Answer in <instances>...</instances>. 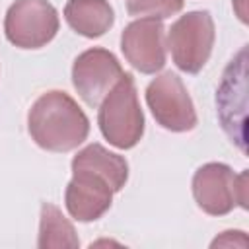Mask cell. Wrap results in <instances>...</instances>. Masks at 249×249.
Masks as SVG:
<instances>
[{
	"instance_id": "6da1fadb",
	"label": "cell",
	"mask_w": 249,
	"mask_h": 249,
	"mask_svg": "<svg viewBox=\"0 0 249 249\" xmlns=\"http://www.w3.org/2000/svg\"><path fill=\"white\" fill-rule=\"evenodd\" d=\"M27 128L37 146L49 152H70L89 132V121L66 91H47L37 97L27 115Z\"/></svg>"
},
{
	"instance_id": "7a4b0ae2",
	"label": "cell",
	"mask_w": 249,
	"mask_h": 249,
	"mask_svg": "<svg viewBox=\"0 0 249 249\" xmlns=\"http://www.w3.org/2000/svg\"><path fill=\"white\" fill-rule=\"evenodd\" d=\"M99 128L109 144L128 150L136 146L144 134V115L138 103L136 86L130 74L111 88V91L99 103Z\"/></svg>"
},
{
	"instance_id": "3957f363",
	"label": "cell",
	"mask_w": 249,
	"mask_h": 249,
	"mask_svg": "<svg viewBox=\"0 0 249 249\" xmlns=\"http://www.w3.org/2000/svg\"><path fill=\"white\" fill-rule=\"evenodd\" d=\"M247 171L233 173L226 163H206L193 177V195L200 210L222 216L235 206L247 208Z\"/></svg>"
},
{
	"instance_id": "277c9868",
	"label": "cell",
	"mask_w": 249,
	"mask_h": 249,
	"mask_svg": "<svg viewBox=\"0 0 249 249\" xmlns=\"http://www.w3.org/2000/svg\"><path fill=\"white\" fill-rule=\"evenodd\" d=\"M214 19L208 12H189L181 16L169 29L167 45L173 62L187 74L204 68L214 47Z\"/></svg>"
},
{
	"instance_id": "5b68a950",
	"label": "cell",
	"mask_w": 249,
	"mask_h": 249,
	"mask_svg": "<svg viewBox=\"0 0 249 249\" xmlns=\"http://www.w3.org/2000/svg\"><path fill=\"white\" fill-rule=\"evenodd\" d=\"M4 31L19 49H39L58 31V14L47 0H16L6 14Z\"/></svg>"
},
{
	"instance_id": "8992f818",
	"label": "cell",
	"mask_w": 249,
	"mask_h": 249,
	"mask_svg": "<svg viewBox=\"0 0 249 249\" xmlns=\"http://www.w3.org/2000/svg\"><path fill=\"white\" fill-rule=\"evenodd\" d=\"M146 103L154 119L171 132L193 130L196 124L193 99L181 78L173 72H163L150 82L146 89Z\"/></svg>"
},
{
	"instance_id": "52a82bcc",
	"label": "cell",
	"mask_w": 249,
	"mask_h": 249,
	"mask_svg": "<svg viewBox=\"0 0 249 249\" xmlns=\"http://www.w3.org/2000/svg\"><path fill=\"white\" fill-rule=\"evenodd\" d=\"M123 68L113 53L93 47L78 54L72 66V82L80 97L91 105L99 107L103 97L111 91V88L123 78Z\"/></svg>"
},
{
	"instance_id": "ba28073f",
	"label": "cell",
	"mask_w": 249,
	"mask_h": 249,
	"mask_svg": "<svg viewBox=\"0 0 249 249\" xmlns=\"http://www.w3.org/2000/svg\"><path fill=\"white\" fill-rule=\"evenodd\" d=\"M245 62H247V47H241L239 53L230 60L224 70L222 82L216 91V105L222 128L230 136L235 146L245 152L243 142V119H245Z\"/></svg>"
},
{
	"instance_id": "9c48e42d",
	"label": "cell",
	"mask_w": 249,
	"mask_h": 249,
	"mask_svg": "<svg viewBox=\"0 0 249 249\" xmlns=\"http://www.w3.org/2000/svg\"><path fill=\"white\" fill-rule=\"evenodd\" d=\"M160 19L140 18L121 35L124 58L142 74H156L165 64V35Z\"/></svg>"
},
{
	"instance_id": "30bf717a",
	"label": "cell",
	"mask_w": 249,
	"mask_h": 249,
	"mask_svg": "<svg viewBox=\"0 0 249 249\" xmlns=\"http://www.w3.org/2000/svg\"><path fill=\"white\" fill-rule=\"evenodd\" d=\"M72 181L66 187V208L72 218L80 222H93L101 218L113 200L115 189L95 171L72 169Z\"/></svg>"
},
{
	"instance_id": "8fae6325",
	"label": "cell",
	"mask_w": 249,
	"mask_h": 249,
	"mask_svg": "<svg viewBox=\"0 0 249 249\" xmlns=\"http://www.w3.org/2000/svg\"><path fill=\"white\" fill-rule=\"evenodd\" d=\"M68 25L84 37H99L115 21L113 8L107 0H68L64 6Z\"/></svg>"
},
{
	"instance_id": "7c38bea8",
	"label": "cell",
	"mask_w": 249,
	"mask_h": 249,
	"mask_svg": "<svg viewBox=\"0 0 249 249\" xmlns=\"http://www.w3.org/2000/svg\"><path fill=\"white\" fill-rule=\"evenodd\" d=\"M72 169H89L105 177L111 187L121 191L128 179V163L123 156L105 150L101 144H89L72 160Z\"/></svg>"
},
{
	"instance_id": "4fadbf2b",
	"label": "cell",
	"mask_w": 249,
	"mask_h": 249,
	"mask_svg": "<svg viewBox=\"0 0 249 249\" xmlns=\"http://www.w3.org/2000/svg\"><path fill=\"white\" fill-rule=\"evenodd\" d=\"M80 241L72 224L62 216V212L54 206L45 202L41 206V226H39V247H78Z\"/></svg>"
},
{
	"instance_id": "5bb4252c",
	"label": "cell",
	"mask_w": 249,
	"mask_h": 249,
	"mask_svg": "<svg viewBox=\"0 0 249 249\" xmlns=\"http://www.w3.org/2000/svg\"><path fill=\"white\" fill-rule=\"evenodd\" d=\"M185 0H128L126 10L136 18H154L163 19L177 14L183 8Z\"/></svg>"
},
{
	"instance_id": "9a60e30c",
	"label": "cell",
	"mask_w": 249,
	"mask_h": 249,
	"mask_svg": "<svg viewBox=\"0 0 249 249\" xmlns=\"http://www.w3.org/2000/svg\"><path fill=\"white\" fill-rule=\"evenodd\" d=\"M233 2L237 4V16H239V19L245 23V21H247V16H245V8H243L245 0H233Z\"/></svg>"
}]
</instances>
